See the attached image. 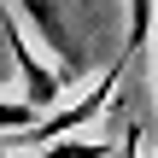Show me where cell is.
Listing matches in <instances>:
<instances>
[{
	"label": "cell",
	"mask_w": 158,
	"mask_h": 158,
	"mask_svg": "<svg viewBox=\"0 0 158 158\" xmlns=\"http://www.w3.org/2000/svg\"><path fill=\"white\" fill-rule=\"evenodd\" d=\"M117 76H123V59H117L111 70H100L88 94H76V100H64V106H53V111H47V117H41V123H35L29 135H18V141H12L6 152H23V147L35 152V147H47V141H59V135H76L82 123H94V117H100V111H106V106L117 100Z\"/></svg>",
	"instance_id": "6da1fadb"
},
{
	"label": "cell",
	"mask_w": 158,
	"mask_h": 158,
	"mask_svg": "<svg viewBox=\"0 0 158 158\" xmlns=\"http://www.w3.org/2000/svg\"><path fill=\"white\" fill-rule=\"evenodd\" d=\"M35 152L41 158H111V141H47Z\"/></svg>",
	"instance_id": "3957f363"
},
{
	"label": "cell",
	"mask_w": 158,
	"mask_h": 158,
	"mask_svg": "<svg viewBox=\"0 0 158 158\" xmlns=\"http://www.w3.org/2000/svg\"><path fill=\"white\" fill-rule=\"evenodd\" d=\"M152 12H158V0H129V35H123V59H129V53H141V47L152 41Z\"/></svg>",
	"instance_id": "7a4b0ae2"
},
{
	"label": "cell",
	"mask_w": 158,
	"mask_h": 158,
	"mask_svg": "<svg viewBox=\"0 0 158 158\" xmlns=\"http://www.w3.org/2000/svg\"><path fill=\"white\" fill-rule=\"evenodd\" d=\"M152 41H158V12H152ZM152 158H158V147H152Z\"/></svg>",
	"instance_id": "277c9868"
},
{
	"label": "cell",
	"mask_w": 158,
	"mask_h": 158,
	"mask_svg": "<svg viewBox=\"0 0 158 158\" xmlns=\"http://www.w3.org/2000/svg\"><path fill=\"white\" fill-rule=\"evenodd\" d=\"M0 158H18V152H6V147H0Z\"/></svg>",
	"instance_id": "5b68a950"
}]
</instances>
